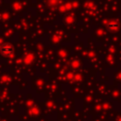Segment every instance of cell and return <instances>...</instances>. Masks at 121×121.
<instances>
[{
  "instance_id": "cell-1",
  "label": "cell",
  "mask_w": 121,
  "mask_h": 121,
  "mask_svg": "<svg viewBox=\"0 0 121 121\" xmlns=\"http://www.w3.org/2000/svg\"><path fill=\"white\" fill-rule=\"evenodd\" d=\"M1 53L4 56H10L13 53V47L9 43H5L1 46Z\"/></svg>"
},
{
  "instance_id": "cell-2",
  "label": "cell",
  "mask_w": 121,
  "mask_h": 121,
  "mask_svg": "<svg viewBox=\"0 0 121 121\" xmlns=\"http://www.w3.org/2000/svg\"><path fill=\"white\" fill-rule=\"evenodd\" d=\"M112 28L116 29V28H117V24H115V23L110 24V25H109V29H112Z\"/></svg>"
}]
</instances>
